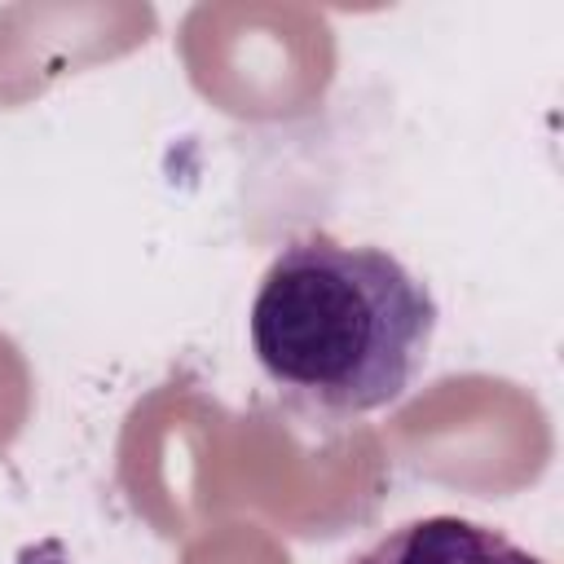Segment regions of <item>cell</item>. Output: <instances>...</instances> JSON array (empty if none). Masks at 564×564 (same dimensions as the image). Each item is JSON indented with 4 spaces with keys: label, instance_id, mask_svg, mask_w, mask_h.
<instances>
[{
    "label": "cell",
    "instance_id": "obj_1",
    "mask_svg": "<svg viewBox=\"0 0 564 564\" xmlns=\"http://www.w3.org/2000/svg\"><path fill=\"white\" fill-rule=\"evenodd\" d=\"M436 300L392 251L330 234L291 238L251 300V352L269 383L322 414H370L410 392Z\"/></svg>",
    "mask_w": 564,
    "mask_h": 564
},
{
    "label": "cell",
    "instance_id": "obj_2",
    "mask_svg": "<svg viewBox=\"0 0 564 564\" xmlns=\"http://www.w3.org/2000/svg\"><path fill=\"white\" fill-rule=\"evenodd\" d=\"M344 564H546L502 529L463 516H423L388 529Z\"/></svg>",
    "mask_w": 564,
    "mask_h": 564
}]
</instances>
